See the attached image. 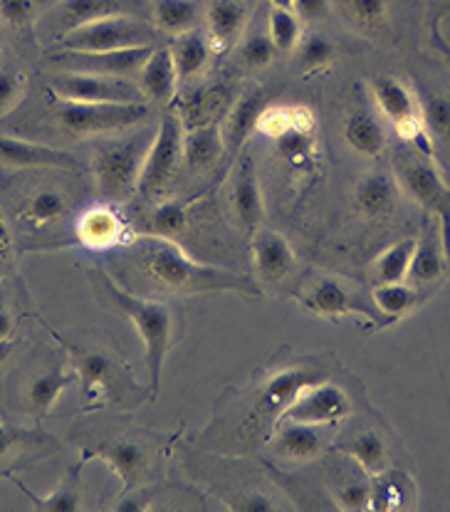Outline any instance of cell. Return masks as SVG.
<instances>
[{"instance_id": "obj_34", "label": "cell", "mask_w": 450, "mask_h": 512, "mask_svg": "<svg viewBox=\"0 0 450 512\" xmlns=\"http://www.w3.org/2000/svg\"><path fill=\"white\" fill-rule=\"evenodd\" d=\"M188 228V203L183 201H166L159 203L154 211L146 216L144 233L154 238H179Z\"/></svg>"}, {"instance_id": "obj_10", "label": "cell", "mask_w": 450, "mask_h": 512, "mask_svg": "<svg viewBox=\"0 0 450 512\" xmlns=\"http://www.w3.org/2000/svg\"><path fill=\"white\" fill-rule=\"evenodd\" d=\"M349 411H352L349 396L332 381L319 379L297 394V399L292 401L282 419L312 423V426H329V423L347 419Z\"/></svg>"}, {"instance_id": "obj_40", "label": "cell", "mask_w": 450, "mask_h": 512, "mask_svg": "<svg viewBox=\"0 0 450 512\" xmlns=\"http://www.w3.org/2000/svg\"><path fill=\"white\" fill-rule=\"evenodd\" d=\"M275 154L280 156L282 161H287L290 166H297V169H305V166L312 164L315 159V139L307 132H290L280 134L275 139Z\"/></svg>"}, {"instance_id": "obj_27", "label": "cell", "mask_w": 450, "mask_h": 512, "mask_svg": "<svg viewBox=\"0 0 450 512\" xmlns=\"http://www.w3.org/2000/svg\"><path fill=\"white\" fill-rule=\"evenodd\" d=\"M208 38L211 45L223 47L235 43L248 23V10L240 0H213L208 5Z\"/></svg>"}, {"instance_id": "obj_14", "label": "cell", "mask_w": 450, "mask_h": 512, "mask_svg": "<svg viewBox=\"0 0 450 512\" xmlns=\"http://www.w3.org/2000/svg\"><path fill=\"white\" fill-rule=\"evenodd\" d=\"M230 211L243 233L253 235L263 223V193H260L258 174H255L253 156H240L230 181Z\"/></svg>"}, {"instance_id": "obj_15", "label": "cell", "mask_w": 450, "mask_h": 512, "mask_svg": "<svg viewBox=\"0 0 450 512\" xmlns=\"http://www.w3.org/2000/svg\"><path fill=\"white\" fill-rule=\"evenodd\" d=\"M0 166L5 169H82L80 159L70 151L18 137H0Z\"/></svg>"}, {"instance_id": "obj_13", "label": "cell", "mask_w": 450, "mask_h": 512, "mask_svg": "<svg viewBox=\"0 0 450 512\" xmlns=\"http://www.w3.org/2000/svg\"><path fill=\"white\" fill-rule=\"evenodd\" d=\"M371 94H374L384 117L391 124H396L401 137L413 141L421 137V107H418L416 97H413L404 82L389 75H379L371 82Z\"/></svg>"}, {"instance_id": "obj_17", "label": "cell", "mask_w": 450, "mask_h": 512, "mask_svg": "<svg viewBox=\"0 0 450 512\" xmlns=\"http://www.w3.org/2000/svg\"><path fill=\"white\" fill-rule=\"evenodd\" d=\"M253 268L258 280H263L265 285H275L290 278L292 270H295V250L287 243V238H282L275 231H263L253 233Z\"/></svg>"}, {"instance_id": "obj_41", "label": "cell", "mask_w": 450, "mask_h": 512, "mask_svg": "<svg viewBox=\"0 0 450 512\" xmlns=\"http://www.w3.org/2000/svg\"><path fill=\"white\" fill-rule=\"evenodd\" d=\"M275 45L265 33H250L248 38L240 40L238 45V60L243 62L250 70H260V67H268L275 60Z\"/></svg>"}, {"instance_id": "obj_22", "label": "cell", "mask_w": 450, "mask_h": 512, "mask_svg": "<svg viewBox=\"0 0 450 512\" xmlns=\"http://www.w3.org/2000/svg\"><path fill=\"white\" fill-rule=\"evenodd\" d=\"M265 107H268V102H265V94L260 90L245 92L235 99L230 112L225 114V122L221 124L225 151L238 154V151L243 149L245 141L250 139V134L258 129L260 114H263Z\"/></svg>"}, {"instance_id": "obj_53", "label": "cell", "mask_w": 450, "mask_h": 512, "mask_svg": "<svg viewBox=\"0 0 450 512\" xmlns=\"http://www.w3.org/2000/svg\"><path fill=\"white\" fill-rule=\"evenodd\" d=\"M270 8H280V10H295V0H270Z\"/></svg>"}, {"instance_id": "obj_21", "label": "cell", "mask_w": 450, "mask_h": 512, "mask_svg": "<svg viewBox=\"0 0 450 512\" xmlns=\"http://www.w3.org/2000/svg\"><path fill=\"white\" fill-rule=\"evenodd\" d=\"M136 75H139L141 94L149 97L151 102L169 104L174 99L176 87H179V72H176L171 47L154 45V50Z\"/></svg>"}, {"instance_id": "obj_16", "label": "cell", "mask_w": 450, "mask_h": 512, "mask_svg": "<svg viewBox=\"0 0 450 512\" xmlns=\"http://www.w3.org/2000/svg\"><path fill=\"white\" fill-rule=\"evenodd\" d=\"M448 268V250L443 245L441 221L436 216H428L426 226L416 238V250H413L411 268H408V280L413 287L431 285L441 280Z\"/></svg>"}, {"instance_id": "obj_18", "label": "cell", "mask_w": 450, "mask_h": 512, "mask_svg": "<svg viewBox=\"0 0 450 512\" xmlns=\"http://www.w3.org/2000/svg\"><path fill=\"white\" fill-rule=\"evenodd\" d=\"M114 15H141L136 0H60L52 10V23L60 28V35L80 25L94 23Z\"/></svg>"}, {"instance_id": "obj_49", "label": "cell", "mask_w": 450, "mask_h": 512, "mask_svg": "<svg viewBox=\"0 0 450 512\" xmlns=\"http://www.w3.org/2000/svg\"><path fill=\"white\" fill-rule=\"evenodd\" d=\"M235 510L240 512H272L277 510V505L272 503L268 495L263 493H248L240 498V503H235Z\"/></svg>"}, {"instance_id": "obj_51", "label": "cell", "mask_w": 450, "mask_h": 512, "mask_svg": "<svg viewBox=\"0 0 450 512\" xmlns=\"http://www.w3.org/2000/svg\"><path fill=\"white\" fill-rule=\"evenodd\" d=\"M10 334H13V317H10L8 305H5V297L3 292H0V342H5Z\"/></svg>"}, {"instance_id": "obj_50", "label": "cell", "mask_w": 450, "mask_h": 512, "mask_svg": "<svg viewBox=\"0 0 450 512\" xmlns=\"http://www.w3.org/2000/svg\"><path fill=\"white\" fill-rule=\"evenodd\" d=\"M18 438H20V431H15L13 426H5V423H0V461L8 456L10 448L18 443Z\"/></svg>"}, {"instance_id": "obj_32", "label": "cell", "mask_w": 450, "mask_h": 512, "mask_svg": "<svg viewBox=\"0 0 450 512\" xmlns=\"http://www.w3.org/2000/svg\"><path fill=\"white\" fill-rule=\"evenodd\" d=\"M339 451H342L344 456L352 458V461H357L359 466L371 475V478L384 473L386 461H389V451H386L384 438L374 431L359 433V436H354L352 441L342 443Z\"/></svg>"}, {"instance_id": "obj_24", "label": "cell", "mask_w": 450, "mask_h": 512, "mask_svg": "<svg viewBox=\"0 0 450 512\" xmlns=\"http://www.w3.org/2000/svg\"><path fill=\"white\" fill-rule=\"evenodd\" d=\"M225 154V139L221 122L198 124V127H188L183 134V161L191 166L193 171L211 169L218 164V159Z\"/></svg>"}, {"instance_id": "obj_33", "label": "cell", "mask_w": 450, "mask_h": 512, "mask_svg": "<svg viewBox=\"0 0 450 512\" xmlns=\"http://www.w3.org/2000/svg\"><path fill=\"white\" fill-rule=\"evenodd\" d=\"M421 295L413 285L401 282H381L371 292V302L379 310L381 317H401L406 312H411L418 305Z\"/></svg>"}, {"instance_id": "obj_11", "label": "cell", "mask_w": 450, "mask_h": 512, "mask_svg": "<svg viewBox=\"0 0 450 512\" xmlns=\"http://www.w3.org/2000/svg\"><path fill=\"white\" fill-rule=\"evenodd\" d=\"M300 305L317 317H342V315H366L369 320H379V310L366 305L357 292L349 290L337 278H319L302 292Z\"/></svg>"}, {"instance_id": "obj_1", "label": "cell", "mask_w": 450, "mask_h": 512, "mask_svg": "<svg viewBox=\"0 0 450 512\" xmlns=\"http://www.w3.org/2000/svg\"><path fill=\"white\" fill-rule=\"evenodd\" d=\"M151 238L144 245V268L151 280L164 285L166 290L186 292V295H198V292H250L258 295V287L248 282L243 275L233 270L218 268V265L201 263L186 255L171 238Z\"/></svg>"}, {"instance_id": "obj_52", "label": "cell", "mask_w": 450, "mask_h": 512, "mask_svg": "<svg viewBox=\"0 0 450 512\" xmlns=\"http://www.w3.org/2000/svg\"><path fill=\"white\" fill-rule=\"evenodd\" d=\"M5 263H8V238H5L3 228H0V270H3Z\"/></svg>"}, {"instance_id": "obj_3", "label": "cell", "mask_w": 450, "mask_h": 512, "mask_svg": "<svg viewBox=\"0 0 450 512\" xmlns=\"http://www.w3.org/2000/svg\"><path fill=\"white\" fill-rule=\"evenodd\" d=\"M151 119L146 102H62L57 99L55 122L70 137H99V134L129 132Z\"/></svg>"}, {"instance_id": "obj_31", "label": "cell", "mask_w": 450, "mask_h": 512, "mask_svg": "<svg viewBox=\"0 0 450 512\" xmlns=\"http://www.w3.org/2000/svg\"><path fill=\"white\" fill-rule=\"evenodd\" d=\"M413 250H416V238H401L386 250H381L374 258V263H371V278L376 280V285L406 280L413 260Z\"/></svg>"}, {"instance_id": "obj_42", "label": "cell", "mask_w": 450, "mask_h": 512, "mask_svg": "<svg viewBox=\"0 0 450 512\" xmlns=\"http://www.w3.org/2000/svg\"><path fill=\"white\" fill-rule=\"evenodd\" d=\"M30 495V493H28ZM35 500L40 510L50 512H77L82 508L80 503V490H77V473H72L65 483L57 490L47 493V498H38V495H30Z\"/></svg>"}, {"instance_id": "obj_36", "label": "cell", "mask_w": 450, "mask_h": 512, "mask_svg": "<svg viewBox=\"0 0 450 512\" xmlns=\"http://www.w3.org/2000/svg\"><path fill=\"white\" fill-rule=\"evenodd\" d=\"M67 213V196L60 188H38L35 193H30V198L25 201L23 216L25 221L35 223V226H52V223L60 221Z\"/></svg>"}, {"instance_id": "obj_45", "label": "cell", "mask_w": 450, "mask_h": 512, "mask_svg": "<svg viewBox=\"0 0 450 512\" xmlns=\"http://www.w3.org/2000/svg\"><path fill=\"white\" fill-rule=\"evenodd\" d=\"M349 8L366 28H379L389 18V0H349Z\"/></svg>"}, {"instance_id": "obj_7", "label": "cell", "mask_w": 450, "mask_h": 512, "mask_svg": "<svg viewBox=\"0 0 450 512\" xmlns=\"http://www.w3.org/2000/svg\"><path fill=\"white\" fill-rule=\"evenodd\" d=\"M50 92L62 102H144L139 85H132L124 77L92 75V72L55 70L50 75Z\"/></svg>"}, {"instance_id": "obj_25", "label": "cell", "mask_w": 450, "mask_h": 512, "mask_svg": "<svg viewBox=\"0 0 450 512\" xmlns=\"http://www.w3.org/2000/svg\"><path fill=\"white\" fill-rule=\"evenodd\" d=\"M272 448H275V453L280 458L305 463L315 461L319 453H322L324 441L322 433H319V426L287 421L285 426L277 428L275 438H272Z\"/></svg>"}, {"instance_id": "obj_23", "label": "cell", "mask_w": 450, "mask_h": 512, "mask_svg": "<svg viewBox=\"0 0 450 512\" xmlns=\"http://www.w3.org/2000/svg\"><path fill=\"white\" fill-rule=\"evenodd\" d=\"M90 458H99V461L109 463L117 478L122 480L124 490H132L139 478L144 475V470L149 463H146V453L139 443L134 441H107L97 443V446L85 451Z\"/></svg>"}, {"instance_id": "obj_6", "label": "cell", "mask_w": 450, "mask_h": 512, "mask_svg": "<svg viewBox=\"0 0 450 512\" xmlns=\"http://www.w3.org/2000/svg\"><path fill=\"white\" fill-rule=\"evenodd\" d=\"M183 134H186V127H183L179 114L171 112L161 119L151 137L139 184H136V191L141 196H156L171 184L183 161Z\"/></svg>"}, {"instance_id": "obj_46", "label": "cell", "mask_w": 450, "mask_h": 512, "mask_svg": "<svg viewBox=\"0 0 450 512\" xmlns=\"http://www.w3.org/2000/svg\"><path fill=\"white\" fill-rule=\"evenodd\" d=\"M426 122L441 141H450V97H433L426 107Z\"/></svg>"}, {"instance_id": "obj_26", "label": "cell", "mask_w": 450, "mask_h": 512, "mask_svg": "<svg viewBox=\"0 0 450 512\" xmlns=\"http://www.w3.org/2000/svg\"><path fill=\"white\" fill-rule=\"evenodd\" d=\"M211 38L203 30H188V33L176 35V43L171 45V55H174L176 72L179 80L191 82L206 72L208 62H211Z\"/></svg>"}, {"instance_id": "obj_54", "label": "cell", "mask_w": 450, "mask_h": 512, "mask_svg": "<svg viewBox=\"0 0 450 512\" xmlns=\"http://www.w3.org/2000/svg\"><path fill=\"white\" fill-rule=\"evenodd\" d=\"M5 352V349H0V354H3Z\"/></svg>"}, {"instance_id": "obj_8", "label": "cell", "mask_w": 450, "mask_h": 512, "mask_svg": "<svg viewBox=\"0 0 450 512\" xmlns=\"http://www.w3.org/2000/svg\"><path fill=\"white\" fill-rule=\"evenodd\" d=\"M401 184L418 206L426 208L428 216H436L441 221L443 245L450 255V188L441 179L436 166L423 156L406 161L401 169Z\"/></svg>"}, {"instance_id": "obj_4", "label": "cell", "mask_w": 450, "mask_h": 512, "mask_svg": "<svg viewBox=\"0 0 450 512\" xmlns=\"http://www.w3.org/2000/svg\"><path fill=\"white\" fill-rule=\"evenodd\" d=\"M151 137L141 132L134 134L132 139L99 146L92 159V174L94 181H97L99 196L104 201H124V198H129L136 191Z\"/></svg>"}, {"instance_id": "obj_28", "label": "cell", "mask_w": 450, "mask_h": 512, "mask_svg": "<svg viewBox=\"0 0 450 512\" xmlns=\"http://www.w3.org/2000/svg\"><path fill=\"white\" fill-rule=\"evenodd\" d=\"M201 23L198 0H154L151 3V25L161 33L183 35L196 30Z\"/></svg>"}, {"instance_id": "obj_12", "label": "cell", "mask_w": 450, "mask_h": 512, "mask_svg": "<svg viewBox=\"0 0 450 512\" xmlns=\"http://www.w3.org/2000/svg\"><path fill=\"white\" fill-rule=\"evenodd\" d=\"M319 379H322L319 372L307 367H287L280 369L277 374H272L268 384H265V389L260 391L258 404H255L253 411V421H280L282 416H285V411L290 409L292 401L297 399V394H300L305 386L315 384Z\"/></svg>"}, {"instance_id": "obj_43", "label": "cell", "mask_w": 450, "mask_h": 512, "mask_svg": "<svg viewBox=\"0 0 450 512\" xmlns=\"http://www.w3.org/2000/svg\"><path fill=\"white\" fill-rule=\"evenodd\" d=\"M28 92V77L18 70H0V117L13 112Z\"/></svg>"}, {"instance_id": "obj_38", "label": "cell", "mask_w": 450, "mask_h": 512, "mask_svg": "<svg viewBox=\"0 0 450 512\" xmlns=\"http://www.w3.org/2000/svg\"><path fill=\"white\" fill-rule=\"evenodd\" d=\"M337 57V45H334L332 38L322 33H310L302 35L300 45H297V62H300V70L305 75H312V72L324 70L329 67Z\"/></svg>"}, {"instance_id": "obj_19", "label": "cell", "mask_w": 450, "mask_h": 512, "mask_svg": "<svg viewBox=\"0 0 450 512\" xmlns=\"http://www.w3.org/2000/svg\"><path fill=\"white\" fill-rule=\"evenodd\" d=\"M399 203V188L389 171H371L357 184L354 206L369 221H389Z\"/></svg>"}, {"instance_id": "obj_39", "label": "cell", "mask_w": 450, "mask_h": 512, "mask_svg": "<svg viewBox=\"0 0 450 512\" xmlns=\"http://www.w3.org/2000/svg\"><path fill=\"white\" fill-rule=\"evenodd\" d=\"M268 38L277 52L297 50L302 40V20L295 10L270 8L268 15Z\"/></svg>"}, {"instance_id": "obj_47", "label": "cell", "mask_w": 450, "mask_h": 512, "mask_svg": "<svg viewBox=\"0 0 450 512\" xmlns=\"http://www.w3.org/2000/svg\"><path fill=\"white\" fill-rule=\"evenodd\" d=\"M35 0H0V20L10 25H25L33 18Z\"/></svg>"}, {"instance_id": "obj_29", "label": "cell", "mask_w": 450, "mask_h": 512, "mask_svg": "<svg viewBox=\"0 0 450 512\" xmlns=\"http://www.w3.org/2000/svg\"><path fill=\"white\" fill-rule=\"evenodd\" d=\"M344 139L361 156H379L386 146V132L381 127L379 119L366 109H357L349 114L347 124H344Z\"/></svg>"}, {"instance_id": "obj_2", "label": "cell", "mask_w": 450, "mask_h": 512, "mask_svg": "<svg viewBox=\"0 0 450 512\" xmlns=\"http://www.w3.org/2000/svg\"><path fill=\"white\" fill-rule=\"evenodd\" d=\"M99 278H102L107 300L132 322L141 344H144V359L146 372H149L151 381V394H156L161 386V374H164L171 337H174V312H171V307L164 305V302L144 300V297L132 295V292L124 290L117 280H112V275L102 273Z\"/></svg>"}, {"instance_id": "obj_48", "label": "cell", "mask_w": 450, "mask_h": 512, "mask_svg": "<svg viewBox=\"0 0 450 512\" xmlns=\"http://www.w3.org/2000/svg\"><path fill=\"white\" fill-rule=\"evenodd\" d=\"M329 8H332V0H295V13L300 15V20H310V23L327 18Z\"/></svg>"}, {"instance_id": "obj_9", "label": "cell", "mask_w": 450, "mask_h": 512, "mask_svg": "<svg viewBox=\"0 0 450 512\" xmlns=\"http://www.w3.org/2000/svg\"><path fill=\"white\" fill-rule=\"evenodd\" d=\"M154 45L144 47H127V50L112 52H77V50H60L50 55L52 70H70V72H92V75L107 77H127L136 75L146 57L151 55Z\"/></svg>"}, {"instance_id": "obj_20", "label": "cell", "mask_w": 450, "mask_h": 512, "mask_svg": "<svg viewBox=\"0 0 450 512\" xmlns=\"http://www.w3.org/2000/svg\"><path fill=\"white\" fill-rule=\"evenodd\" d=\"M77 238L87 250H112L127 240V223L112 206H94L77 221Z\"/></svg>"}, {"instance_id": "obj_5", "label": "cell", "mask_w": 450, "mask_h": 512, "mask_svg": "<svg viewBox=\"0 0 450 512\" xmlns=\"http://www.w3.org/2000/svg\"><path fill=\"white\" fill-rule=\"evenodd\" d=\"M156 28L146 23L141 15H114V18L94 20L67 33L57 35L62 50L77 52H112L127 47L154 45Z\"/></svg>"}, {"instance_id": "obj_35", "label": "cell", "mask_w": 450, "mask_h": 512, "mask_svg": "<svg viewBox=\"0 0 450 512\" xmlns=\"http://www.w3.org/2000/svg\"><path fill=\"white\" fill-rule=\"evenodd\" d=\"M223 107V90L218 87H201L193 90L183 99V114H179L183 127H198V124L218 122Z\"/></svg>"}, {"instance_id": "obj_37", "label": "cell", "mask_w": 450, "mask_h": 512, "mask_svg": "<svg viewBox=\"0 0 450 512\" xmlns=\"http://www.w3.org/2000/svg\"><path fill=\"white\" fill-rule=\"evenodd\" d=\"M75 367L80 379L85 381V391L90 396L99 394V391L112 389L114 381V364L107 354L102 352H80L75 354Z\"/></svg>"}, {"instance_id": "obj_44", "label": "cell", "mask_w": 450, "mask_h": 512, "mask_svg": "<svg viewBox=\"0 0 450 512\" xmlns=\"http://www.w3.org/2000/svg\"><path fill=\"white\" fill-rule=\"evenodd\" d=\"M334 498H337V505L342 510H371V483H366V480H352V483L334 490Z\"/></svg>"}, {"instance_id": "obj_30", "label": "cell", "mask_w": 450, "mask_h": 512, "mask_svg": "<svg viewBox=\"0 0 450 512\" xmlns=\"http://www.w3.org/2000/svg\"><path fill=\"white\" fill-rule=\"evenodd\" d=\"M72 384V372L67 367L47 369L28 384V406L33 414H50L52 406L60 401L62 391Z\"/></svg>"}]
</instances>
